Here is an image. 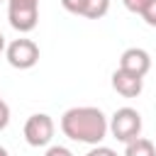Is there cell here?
Listing matches in <instances>:
<instances>
[{"label": "cell", "mask_w": 156, "mask_h": 156, "mask_svg": "<svg viewBox=\"0 0 156 156\" xmlns=\"http://www.w3.org/2000/svg\"><path fill=\"white\" fill-rule=\"evenodd\" d=\"M10 124V105L5 102V98L0 95V132Z\"/></svg>", "instance_id": "7c38bea8"}, {"label": "cell", "mask_w": 156, "mask_h": 156, "mask_svg": "<svg viewBox=\"0 0 156 156\" xmlns=\"http://www.w3.org/2000/svg\"><path fill=\"white\" fill-rule=\"evenodd\" d=\"M124 2V7L129 10V12H134V15H141V10L146 7V2L149 0H122Z\"/></svg>", "instance_id": "4fadbf2b"}, {"label": "cell", "mask_w": 156, "mask_h": 156, "mask_svg": "<svg viewBox=\"0 0 156 156\" xmlns=\"http://www.w3.org/2000/svg\"><path fill=\"white\" fill-rule=\"evenodd\" d=\"M44 156H73V151L66 149V146H58V144H56V146H49Z\"/></svg>", "instance_id": "9a60e30c"}, {"label": "cell", "mask_w": 156, "mask_h": 156, "mask_svg": "<svg viewBox=\"0 0 156 156\" xmlns=\"http://www.w3.org/2000/svg\"><path fill=\"white\" fill-rule=\"evenodd\" d=\"M0 156H10V154H7V149H5V146H0Z\"/></svg>", "instance_id": "e0dca14e"}, {"label": "cell", "mask_w": 156, "mask_h": 156, "mask_svg": "<svg viewBox=\"0 0 156 156\" xmlns=\"http://www.w3.org/2000/svg\"><path fill=\"white\" fill-rule=\"evenodd\" d=\"M61 5H63V10H68V12H73V15H83L85 0H61Z\"/></svg>", "instance_id": "8fae6325"}, {"label": "cell", "mask_w": 156, "mask_h": 156, "mask_svg": "<svg viewBox=\"0 0 156 156\" xmlns=\"http://www.w3.org/2000/svg\"><path fill=\"white\" fill-rule=\"evenodd\" d=\"M124 156H156V146H154V141H149L144 136H136L134 141L127 144Z\"/></svg>", "instance_id": "ba28073f"}, {"label": "cell", "mask_w": 156, "mask_h": 156, "mask_svg": "<svg viewBox=\"0 0 156 156\" xmlns=\"http://www.w3.org/2000/svg\"><path fill=\"white\" fill-rule=\"evenodd\" d=\"M85 156H119V154H117L115 149H110V146H100V144H98V146H93Z\"/></svg>", "instance_id": "5bb4252c"}, {"label": "cell", "mask_w": 156, "mask_h": 156, "mask_svg": "<svg viewBox=\"0 0 156 156\" xmlns=\"http://www.w3.org/2000/svg\"><path fill=\"white\" fill-rule=\"evenodd\" d=\"M107 10H110V0H85V5H83V17H88V20H100V17L107 15Z\"/></svg>", "instance_id": "9c48e42d"}, {"label": "cell", "mask_w": 156, "mask_h": 156, "mask_svg": "<svg viewBox=\"0 0 156 156\" xmlns=\"http://www.w3.org/2000/svg\"><path fill=\"white\" fill-rule=\"evenodd\" d=\"M10 27L20 34H27L39 22V0H7Z\"/></svg>", "instance_id": "3957f363"}, {"label": "cell", "mask_w": 156, "mask_h": 156, "mask_svg": "<svg viewBox=\"0 0 156 156\" xmlns=\"http://www.w3.org/2000/svg\"><path fill=\"white\" fill-rule=\"evenodd\" d=\"M119 68L127 71V73H134L139 78H144L151 68V56L149 51L139 49V46H132V49H124L122 56H119Z\"/></svg>", "instance_id": "8992f818"}, {"label": "cell", "mask_w": 156, "mask_h": 156, "mask_svg": "<svg viewBox=\"0 0 156 156\" xmlns=\"http://www.w3.org/2000/svg\"><path fill=\"white\" fill-rule=\"evenodd\" d=\"M107 132H110L117 141L129 144V141H134V139L141 134V115H139L134 107H119V110H115V115L110 117Z\"/></svg>", "instance_id": "7a4b0ae2"}, {"label": "cell", "mask_w": 156, "mask_h": 156, "mask_svg": "<svg viewBox=\"0 0 156 156\" xmlns=\"http://www.w3.org/2000/svg\"><path fill=\"white\" fill-rule=\"evenodd\" d=\"M5 51V37H2V32H0V54Z\"/></svg>", "instance_id": "2e32d148"}, {"label": "cell", "mask_w": 156, "mask_h": 156, "mask_svg": "<svg viewBox=\"0 0 156 156\" xmlns=\"http://www.w3.org/2000/svg\"><path fill=\"white\" fill-rule=\"evenodd\" d=\"M54 132H56V124H54V119L46 112H37V115H32L24 122V139L34 149L49 146L51 139H54Z\"/></svg>", "instance_id": "5b68a950"}, {"label": "cell", "mask_w": 156, "mask_h": 156, "mask_svg": "<svg viewBox=\"0 0 156 156\" xmlns=\"http://www.w3.org/2000/svg\"><path fill=\"white\" fill-rule=\"evenodd\" d=\"M5 56H7V63L12 68H20V71H27L32 66H37L39 61V46L27 39V37H20V39H12L7 46H5Z\"/></svg>", "instance_id": "277c9868"}, {"label": "cell", "mask_w": 156, "mask_h": 156, "mask_svg": "<svg viewBox=\"0 0 156 156\" xmlns=\"http://www.w3.org/2000/svg\"><path fill=\"white\" fill-rule=\"evenodd\" d=\"M149 27H156V0H149L146 2V7L141 10V15H139Z\"/></svg>", "instance_id": "30bf717a"}, {"label": "cell", "mask_w": 156, "mask_h": 156, "mask_svg": "<svg viewBox=\"0 0 156 156\" xmlns=\"http://www.w3.org/2000/svg\"><path fill=\"white\" fill-rule=\"evenodd\" d=\"M61 132L71 141L98 146L107 136V117L102 115L100 107H93V105L71 107L61 115Z\"/></svg>", "instance_id": "6da1fadb"}, {"label": "cell", "mask_w": 156, "mask_h": 156, "mask_svg": "<svg viewBox=\"0 0 156 156\" xmlns=\"http://www.w3.org/2000/svg\"><path fill=\"white\" fill-rule=\"evenodd\" d=\"M112 88H115L122 98H136V95L141 93V88H144V78L117 68V71L112 73Z\"/></svg>", "instance_id": "52a82bcc"}, {"label": "cell", "mask_w": 156, "mask_h": 156, "mask_svg": "<svg viewBox=\"0 0 156 156\" xmlns=\"http://www.w3.org/2000/svg\"><path fill=\"white\" fill-rule=\"evenodd\" d=\"M0 2H2V0H0Z\"/></svg>", "instance_id": "ac0fdd59"}]
</instances>
